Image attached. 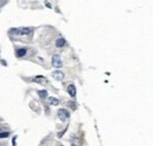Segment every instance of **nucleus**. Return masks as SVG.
Instances as JSON below:
<instances>
[{"label": "nucleus", "instance_id": "1", "mask_svg": "<svg viewBox=\"0 0 153 146\" xmlns=\"http://www.w3.org/2000/svg\"><path fill=\"white\" fill-rule=\"evenodd\" d=\"M52 65L55 68L63 67V61H61V58L59 54H54V55L52 57Z\"/></svg>", "mask_w": 153, "mask_h": 146}, {"label": "nucleus", "instance_id": "2", "mask_svg": "<svg viewBox=\"0 0 153 146\" xmlns=\"http://www.w3.org/2000/svg\"><path fill=\"white\" fill-rule=\"evenodd\" d=\"M58 118L61 120V121H66V120L70 118V112L65 108H60L58 111Z\"/></svg>", "mask_w": 153, "mask_h": 146}, {"label": "nucleus", "instance_id": "3", "mask_svg": "<svg viewBox=\"0 0 153 146\" xmlns=\"http://www.w3.org/2000/svg\"><path fill=\"white\" fill-rule=\"evenodd\" d=\"M52 77H53L54 80H58V81H61V80L65 79V74H64V72L58 71V70L52 72Z\"/></svg>", "mask_w": 153, "mask_h": 146}, {"label": "nucleus", "instance_id": "4", "mask_svg": "<svg viewBox=\"0 0 153 146\" xmlns=\"http://www.w3.org/2000/svg\"><path fill=\"white\" fill-rule=\"evenodd\" d=\"M32 80L34 82H37V84H40V85H47V84H48L47 78L46 77H42V75H37V77H34Z\"/></svg>", "mask_w": 153, "mask_h": 146}, {"label": "nucleus", "instance_id": "5", "mask_svg": "<svg viewBox=\"0 0 153 146\" xmlns=\"http://www.w3.org/2000/svg\"><path fill=\"white\" fill-rule=\"evenodd\" d=\"M26 54H27V48L26 47H20V48L15 49V55L18 58H24Z\"/></svg>", "mask_w": 153, "mask_h": 146}, {"label": "nucleus", "instance_id": "6", "mask_svg": "<svg viewBox=\"0 0 153 146\" xmlns=\"http://www.w3.org/2000/svg\"><path fill=\"white\" fill-rule=\"evenodd\" d=\"M66 91H67V93L70 94L72 98H75V96H77V89H75V86L73 84L68 85L67 88H66Z\"/></svg>", "mask_w": 153, "mask_h": 146}, {"label": "nucleus", "instance_id": "7", "mask_svg": "<svg viewBox=\"0 0 153 146\" xmlns=\"http://www.w3.org/2000/svg\"><path fill=\"white\" fill-rule=\"evenodd\" d=\"M47 103L51 106H58L60 104V100L56 98H53V97H49V98H47Z\"/></svg>", "mask_w": 153, "mask_h": 146}, {"label": "nucleus", "instance_id": "8", "mask_svg": "<svg viewBox=\"0 0 153 146\" xmlns=\"http://www.w3.org/2000/svg\"><path fill=\"white\" fill-rule=\"evenodd\" d=\"M55 46L58 47V48H63V47L66 46V40L64 39V38H58V39L55 40Z\"/></svg>", "mask_w": 153, "mask_h": 146}, {"label": "nucleus", "instance_id": "9", "mask_svg": "<svg viewBox=\"0 0 153 146\" xmlns=\"http://www.w3.org/2000/svg\"><path fill=\"white\" fill-rule=\"evenodd\" d=\"M38 94H39V97L42 99V100H44V99H46L47 96H48L46 89H40V91H38Z\"/></svg>", "mask_w": 153, "mask_h": 146}, {"label": "nucleus", "instance_id": "10", "mask_svg": "<svg viewBox=\"0 0 153 146\" xmlns=\"http://www.w3.org/2000/svg\"><path fill=\"white\" fill-rule=\"evenodd\" d=\"M11 136V132L9 131H4V132H1L0 133V139H4V138H8V137Z\"/></svg>", "mask_w": 153, "mask_h": 146}, {"label": "nucleus", "instance_id": "11", "mask_svg": "<svg viewBox=\"0 0 153 146\" xmlns=\"http://www.w3.org/2000/svg\"><path fill=\"white\" fill-rule=\"evenodd\" d=\"M68 106H70L72 110H75V107H77V106H75V104H74V101H70V103H68Z\"/></svg>", "mask_w": 153, "mask_h": 146}, {"label": "nucleus", "instance_id": "12", "mask_svg": "<svg viewBox=\"0 0 153 146\" xmlns=\"http://www.w3.org/2000/svg\"><path fill=\"white\" fill-rule=\"evenodd\" d=\"M45 5H46V6L48 7V8H52V5L49 4V2H45Z\"/></svg>", "mask_w": 153, "mask_h": 146}, {"label": "nucleus", "instance_id": "13", "mask_svg": "<svg viewBox=\"0 0 153 146\" xmlns=\"http://www.w3.org/2000/svg\"><path fill=\"white\" fill-rule=\"evenodd\" d=\"M13 146H15V137L13 138Z\"/></svg>", "mask_w": 153, "mask_h": 146}, {"label": "nucleus", "instance_id": "14", "mask_svg": "<svg viewBox=\"0 0 153 146\" xmlns=\"http://www.w3.org/2000/svg\"><path fill=\"white\" fill-rule=\"evenodd\" d=\"M58 146H64V145H61V144H58Z\"/></svg>", "mask_w": 153, "mask_h": 146}, {"label": "nucleus", "instance_id": "15", "mask_svg": "<svg viewBox=\"0 0 153 146\" xmlns=\"http://www.w3.org/2000/svg\"><path fill=\"white\" fill-rule=\"evenodd\" d=\"M72 146H77V145H75V144H72Z\"/></svg>", "mask_w": 153, "mask_h": 146}, {"label": "nucleus", "instance_id": "16", "mask_svg": "<svg viewBox=\"0 0 153 146\" xmlns=\"http://www.w3.org/2000/svg\"><path fill=\"white\" fill-rule=\"evenodd\" d=\"M2 4H4V2H0V5H2Z\"/></svg>", "mask_w": 153, "mask_h": 146}]
</instances>
